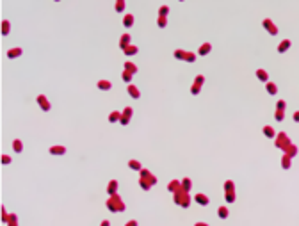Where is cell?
I'll return each instance as SVG.
<instances>
[{
    "label": "cell",
    "mask_w": 299,
    "mask_h": 226,
    "mask_svg": "<svg viewBox=\"0 0 299 226\" xmlns=\"http://www.w3.org/2000/svg\"><path fill=\"white\" fill-rule=\"evenodd\" d=\"M107 207H109L110 210H114V212H116V210H125V205L121 203V200H119L118 196H114L112 200H109V201H107Z\"/></svg>",
    "instance_id": "1"
},
{
    "label": "cell",
    "mask_w": 299,
    "mask_h": 226,
    "mask_svg": "<svg viewBox=\"0 0 299 226\" xmlns=\"http://www.w3.org/2000/svg\"><path fill=\"white\" fill-rule=\"evenodd\" d=\"M196 201H198L199 205H208V198L203 196V194H196Z\"/></svg>",
    "instance_id": "2"
},
{
    "label": "cell",
    "mask_w": 299,
    "mask_h": 226,
    "mask_svg": "<svg viewBox=\"0 0 299 226\" xmlns=\"http://www.w3.org/2000/svg\"><path fill=\"white\" fill-rule=\"evenodd\" d=\"M37 100H39V103H41V107H43V109H45V110H48V109H50V105H48V103H46V100H45V96H39V98H37Z\"/></svg>",
    "instance_id": "3"
},
{
    "label": "cell",
    "mask_w": 299,
    "mask_h": 226,
    "mask_svg": "<svg viewBox=\"0 0 299 226\" xmlns=\"http://www.w3.org/2000/svg\"><path fill=\"white\" fill-rule=\"evenodd\" d=\"M217 214H219V217H223V219H224V217H228V210L223 207V208H219V210H217Z\"/></svg>",
    "instance_id": "4"
},
{
    "label": "cell",
    "mask_w": 299,
    "mask_h": 226,
    "mask_svg": "<svg viewBox=\"0 0 299 226\" xmlns=\"http://www.w3.org/2000/svg\"><path fill=\"white\" fill-rule=\"evenodd\" d=\"M100 89H110V82H105V80H100Z\"/></svg>",
    "instance_id": "5"
},
{
    "label": "cell",
    "mask_w": 299,
    "mask_h": 226,
    "mask_svg": "<svg viewBox=\"0 0 299 226\" xmlns=\"http://www.w3.org/2000/svg\"><path fill=\"white\" fill-rule=\"evenodd\" d=\"M116 187H118V183L112 180V182H110V185H109V192H110V194H114V192H116Z\"/></svg>",
    "instance_id": "6"
},
{
    "label": "cell",
    "mask_w": 299,
    "mask_h": 226,
    "mask_svg": "<svg viewBox=\"0 0 299 226\" xmlns=\"http://www.w3.org/2000/svg\"><path fill=\"white\" fill-rule=\"evenodd\" d=\"M128 91H130V94H132L134 98H137V96H139V91H137L134 86H130V87H128Z\"/></svg>",
    "instance_id": "7"
},
{
    "label": "cell",
    "mask_w": 299,
    "mask_h": 226,
    "mask_svg": "<svg viewBox=\"0 0 299 226\" xmlns=\"http://www.w3.org/2000/svg\"><path fill=\"white\" fill-rule=\"evenodd\" d=\"M226 198H228V201H230V203H232V201H235V194H232L230 191H228V194H226Z\"/></svg>",
    "instance_id": "8"
},
{
    "label": "cell",
    "mask_w": 299,
    "mask_h": 226,
    "mask_svg": "<svg viewBox=\"0 0 299 226\" xmlns=\"http://www.w3.org/2000/svg\"><path fill=\"white\" fill-rule=\"evenodd\" d=\"M14 150H16V151H22V143H20V141H14Z\"/></svg>",
    "instance_id": "9"
},
{
    "label": "cell",
    "mask_w": 299,
    "mask_h": 226,
    "mask_svg": "<svg viewBox=\"0 0 299 226\" xmlns=\"http://www.w3.org/2000/svg\"><path fill=\"white\" fill-rule=\"evenodd\" d=\"M52 153H64V148H52Z\"/></svg>",
    "instance_id": "10"
},
{
    "label": "cell",
    "mask_w": 299,
    "mask_h": 226,
    "mask_svg": "<svg viewBox=\"0 0 299 226\" xmlns=\"http://www.w3.org/2000/svg\"><path fill=\"white\" fill-rule=\"evenodd\" d=\"M18 53H22L20 50H11L9 52V57H14V55H18Z\"/></svg>",
    "instance_id": "11"
},
{
    "label": "cell",
    "mask_w": 299,
    "mask_h": 226,
    "mask_svg": "<svg viewBox=\"0 0 299 226\" xmlns=\"http://www.w3.org/2000/svg\"><path fill=\"white\" fill-rule=\"evenodd\" d=\"M118 114H119V112H112V116H110V121H116V119H118Z\"/></svg>",
    "instance_id": "12"
},
{
    "label": "cell",
    "mask_w": 299,
    "mask_h": 226,
    "mask_svg": "<svg viewBox=\"0 0 299 226\" xmlns=\"http://www.w3.org/2000/svg\"><path fill=\"white\" fill-rule=\"evenodd\" d=\"M130 167H134V169H139V167H141V166H139V164H137V162H134V160H132V162H130Z\"/></svg>",
    "instance_id": "13"
},
{
    "label": "cell",
    "mask_w": 299,
    "mask_h": 226,
    "mask_svg": "<svg viewBox=\"0 0 299 226\" xmlns=\"http://www.w3.org/2000/svg\"><path fill=\"white\" fill-rule=\"evenodd\" d=\"M126 226H137V221H130V223H126Z\"/></svg>",
    "instance_id": "14"
},
{
    "label": "cell",
    "mask_w": 299,
    "mask_h": 226,
    "mask_svg": "<svg viewBox=\"0 0 299 226\" xmlns=\"http://www.w3.org/2000/svg\"><path fill=\"white\" fill-rule=\"evenodd\" d=\"M208 50H210V46L207 45V46H203V48H201V53H205V52H208Z\"/></svg>",
    "instance_id": "15"
},
{
    "label": "cell",
    "mask_w": 299,
    "mask_h": 226,
    "mask_svg": "<svg viewBox=\"0 0 299 226\" xmlns=\"http://www.w3.org/2000/svg\"><path fill=\"white\" fill-rule=\"evenodd\" d=\"M4 32H9V23H4Z\"/></svg>",
    "instance_id": "16"
},
{
    "label": "cell",
    "mask_w": 299,
    "mask_h": 226,
    "mask_svg": "<svg viewBox=\"0 0 299 226\" xmlns=\"http://www.w3.org/2000/svg\"><path fill=\"white\" fill-rule=\"evenodd\" d=\"M194 226H208V224H207V223H196Z\"/></svg>",
    "instance_id": "17"
},
{
    "label": "cell",
    "mask_w": 299,
    "mask_h": 226,
    "mask_svg": "<svg viewBox=\"0 0 299 226\" xmlns=\"http://www.w3.org/2000/svg\"><path fill=\"white\" fill-rule=\"evenodd\" d=\"M102 226H110V224H109V221H103V223H102Z\"/></svg>",
    "instance_id": "18"
}]
</instances>
